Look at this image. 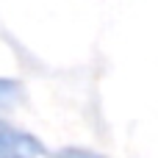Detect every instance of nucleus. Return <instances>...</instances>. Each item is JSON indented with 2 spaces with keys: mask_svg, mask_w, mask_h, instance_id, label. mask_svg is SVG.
Listing matches in <instances>:
<instances>
[{
  "mask_svg": "<svg viewBox=\"0 0 158 158\" xmlns=\"http://www.w3.org/2000/svg\"><path fill=\"white\" fill-rule=\"evenodd\" d=\"M42 139L0 117V158H53Z\"/></svg>",
  "mask_w": 158,
  "mask_h": 158,
  "instance_id": "1",
  "label": "nucleus"
},
{
  "mask_svg": "<svg viewBox=\"0 0 158 158\" xmlns=\"http://www.w3.org/2000/svg\"><path fill=\"white\" fill-rule=\"evenodd\" d=\"M19 92H22V83H17V81H11V78H0V108L17 103Z\"/></svg>",
  "mask_w": 158,
  "mask_h": 158,
  "instance_id": "2",
  "label": "nucleus"
},
{
  "mask_svg": "<svg viewBox=\"0 0 158 158\" xmlns=\"http://www.w3.org/2000/svg\"><path fill=\"white\" fill-rule=\"evenodd\" d=\"M53 158H111V156L97 153V150H89V147H64V150H58Z\"/></svg>",
  "mask_w": 158,
  "mask_h": 158,
  "instance_id": "3",
  "label": "nucleus"
}]
</instances>
